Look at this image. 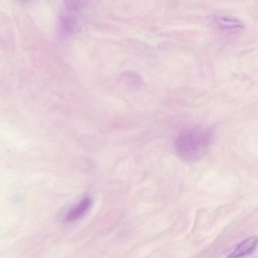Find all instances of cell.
Segmentation results:
<instances>
[{
	"instance_id": "cell-1",
	"label": "cell",
	"mask_w": 258,
	"mask_h": 258,
	"mask_svg": "<svg viewBox=\"0 0 258 258\" xmlns=\"http://www.w3.org/2000/svg\"><path fill=\"white\" fill-rule=\"evenodd\" d=\"M213 136L212 131L205 127L197 126L184 130L175 139V152L184 161H198L206 153Z\"/></svg>"
},
{
	"instance_id": "cell-2",
	"label": "cell",
	"mask_w": 258,
	"mask_h": 258,
	"mask_svg": "<svg viewBox=\"0 0 258 258\" xmlns=\"http://www.w3.org/2000/svg\"><path fill=\"white\" fill-rule=\"evenodd\" d=\"M92 205V200L85 197L69 210L64 220L67 223L76 222L83 217L88 212Z\"/></svg>"
},
{
	"instance_id": "cell-3",
	"label": "cell",
	"mask_w": 258,
	"mask_h": 258,
	"mask_svg": "<svg viewBox=\"0 0 258 258\" xmlns=\"http://www.w3.org/2000/svg\"><path fill=\"white\" fill-rule=\"evenodd\" d=\"M256 237H248L240 243L231 252L228 258H240L251 253L257 245Z\"/></svg>"
},
{
	"instance_id": "cell-4",
	"label": "cell",
	"mask_w": 258,
	"mask_h": 258,
	"mask_svg": "<svg viewBox=\"0 0 258 258\" xmlns=\"http://www.w3.org/2000/svg\"><path fill=\"white\" fill-rule=\"evenodd\" d=\"M213 22L217 27L224 30L235 31L244 27L241 21L229 16H217L213 19Z\"/></svg>"
}]
</instances>
